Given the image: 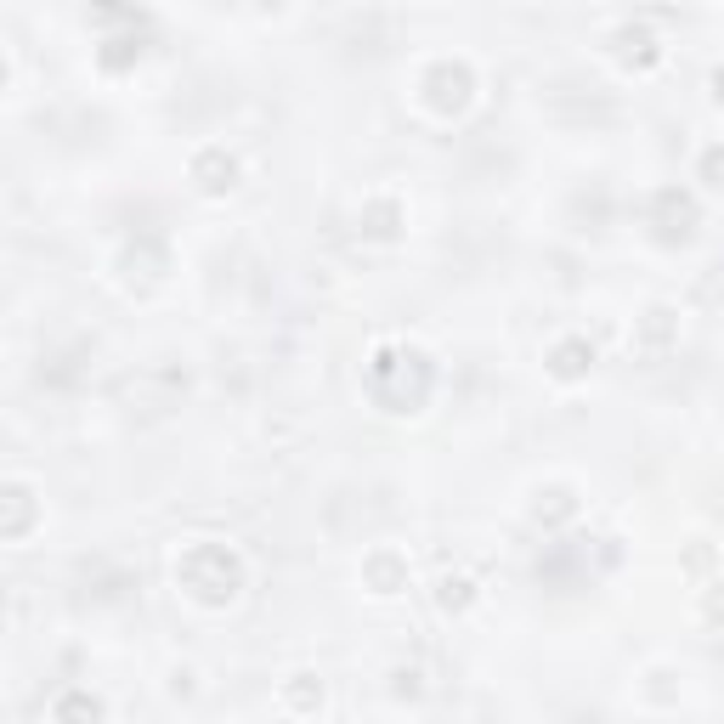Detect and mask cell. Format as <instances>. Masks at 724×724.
<instances>
[{
	"mask_svg": "<svg viewBox=\"0 0 724 724\" xmlns=\"http://www.w3.org/2000/svg\"><path fill=\"white\" fill-rule=\"evenodd\" d=\"M29 499H34V492H29V481H12V487H6V504H12L6 537H12V544H23V515H29Z\"/></svg>",
	"mask_w": 724,
	"mask_h": 724,
	"instance_id": "cell-1",
	"label": "cell"
}]
</instances>
